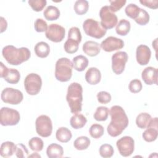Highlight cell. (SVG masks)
Returning a JSON list of instances; mask_svg holds the SVG:
<instances>
[{
    "mask_svg": "<svg viewBox=\"0 0 158 158\" xmlns=\"http://www.w3.org/2000/svg\"><path fill=\"white\" fill-rule=\"evenodd\" d=\"M109 114L111 121L107 128V133L112 137L118 136L128 127L129 123L128 117L123 109L117 105L111 107Z\"/></svg>",
    "mask_w": 158,
    "mask_h": 158,
    "instance_id": "1",
    "label": "cell"
},
{
    "mask_svg": "<svg viewBox=\"0 0 158 158\" xmlns=\"http://www.w3.org/2000/svg\"><path fill=\"white\" fill-rule=\"evenodd\" d=\"M2 54L7 63L13 65H20L27 61L31 56V52L27 48H17L12 45L4 46L2 50Z\"/></svg>",
    "mask_w": 158,
    "mask_h": 158,
    "instance_id": "2",
    "label": "cell"
},
{
    "mask_svg": "<svg viewBox=\"0 0 158 158\" xmlns=\"http://www.w3.org/2000/svg\"><path fill=\"white\" fill-rule=\"evenodd\" d=\"M66 100L72 114L79 113L81 111L83 88L80 83L73 82L69 85L67 89Z\"/></svg>",
    "mask_w": 158,
    "mask_h": 158,
    "instance_id": "3",
    "label": "cell"
},
{
    "mask_svg": "<svg viewBox=\"0 0 158 158\" xmlns=\"http://www.w3.org/2000/svg\"><path fill=\"white\" fill-rule=\"evenodd\" d=\"M72 62L67 57L59 59L55 67V77L60 82L69 81L72 76Z\"/></svg>",
    "mask_w": 158,
    "mask_h": 158,
    "instance_id": "4",
    "label": "cell"
},
{
    "mask_svg": "<svg viewBox=\"0 0 158 158\" xmlns=\"http://www.w3.org/2000/svg\"><path fill=\"white\" fill-rule=\"evenodd\" d=\"M83 28L86 35L91 37L100 39L106 33V30L101 23L93 19H87L83 23Z\"/></svg>",
    "mask_w": 158,
    "mask_h": 158,
    "instance_id": "5",
    "label": "cell"
},
{
    "mask_svg": "<svg viewBox=\"0 0 158 158\" xmlns=\"http://www.w3.org/2000/svg\"><path fill=\"white\" fill-rule=\"evenodd\" d=\"M0 123L2 126L16 125L20 120L19 112L14 109L3 107L0 110Z\"/></svg>",
    "mask_w": 158,
    "mask_h": 158,
    "instance_id": "6",
    "label": "cell"
},
{
    "mask_svg": "<svg viewBox=\"0 0 158 158\" xmlns=\"http://www.w3.org/2000/svg\"><path fill=\"white\" fill-rule=\"evenodd\" d=\"M24 86L26 92L31 96L38 94L42 86L41 77L35 73L27 75L24 80Z\"/></svg>",
    "mask_w": 158,
    "mask_h": 158,
    "instance_id": "7",
    "label": "cell"
},
{
    "mask_svg": "<svg viewBox=\"0 0 158 158\" xmlns=\"http://www.w3.org/2000/svg\"><path fill=\"white\" fill-rule=\"evenodd\" d=\"M35 127L37 134L41 137H49L52 134V121L46 115H41L37 117L35 121Z\"/></svg>",
    "mask_w": 158,
    "mask_h": 158,
    "instance_id": "8",
    "label": "cell"
},
{
    "mask_svg": "<svg viewBox=\"0 0 158 158\" xmlns=\"http://www.w3.org/2000/svg\"><path fill=\"white\" fill-rule=\"evenodd\" d=\"M99 17L101 18L100 23L106 30L112 29L117 24V17L110 10L108 6L101 7L99 11Z\"/></svg>",
    "mask_w": 158,
    "mask_h": 158,
    "instance_id": "9",
    "label": "cell"
},
{
    "mask_svg": "<svg viewBox=\"0 0 158 158\" xmlns=\"http://www.w3.org/2000/svg\"><path fill=\"white\" fill-rule=\"evenodd\" d=\"M1 98L5 103L17 105L22 101L23 95L19 89L12 88H6L2 91Z\"/></svg>",
    "mask_w": 158,
    "mask_h": 158,
    "instance_id": "10",
    "label": "cell"
},
{
    "mask_svg": "<svg viewBox=\"0 0 158 158\" xmlns=\"http://www.w3.org/2000/svg\"><path fill=\"white\" fill-rule=\"evenodd\" d=\"M116 146L119 153L123 157L131 156L135 149V141L129 136H125L117 141Z\"/></svg>",
    "mask_w": 158,
    "mask_h": 158,
    "instance_id": "11",
    "label": "cell"
},
{
    "mask_svg": "<svg viewBox=\"0 0 158 158\" xmlns=\"http://www.w3.org/2000/svg\"><path fill=\"white\" fill-rule=\"evenodd\" d=\"M128 59V54L125 51H118L112 55V69L116 75H120L124 71Z\"/></svg>",
    "mask_w": 158,
    "mask_h": 158,
    "instance_id": "12",
    "label": "cell"
},
{
    "mask_svg": "<svg viewBox=\"0 0 158 158\" xmlns=\"http://www.w3.org/2000/svg\"><path fill=\"white\" fill-rule=\"evenodd\" d=\"M65 28L57 23L50 24L45 33L46 37L54 43H59L62 41L65 37Z\"/></svg>",
    "mask_w": 158,
    "mask_h": 158,
    "instance_id": "13",
    "label": "cell"
},
{
    "mask_svg": "<svg viewBox=\"0 0 158 158\" xmlns=\"http://www.w3.org/2000/svg\"><path fill=\"white\" fill-rule=\"evenodd\" d=\"M100 45L104 51L110 52L122 49L124 46V42L122 39L111 36L104 40Z\"/></svg>",
    "mask_w": 158,
    "mask_h": 158,
    "instance_id": "14",
    "label": "cell"
},
{
    "mask_svg": "<svg viewBox=\"0 0 158 158\" xmlns=\"http://www.w3.org/2000/svg\"><path fill=\"white\" fill-rule=\"evenodd\" d=\"M151 51L150 48L144 44H141L136 48V59L137 62L141 65H147L151 59Z\"/></svg>",
    "mask_w": 158,
    "mask_h": 158,
    "instance_id": "15",
    "label": "cell"
},
{
    "mask_svg": "<svg viewBox=\"0 0 158 158\" xmlns=\"http://www.w3.org/2000/svg\"><path fill=\"white\" fill-rule=\"evenodd\" d=\"M157 76L158 70L153 67H146L141 73L142 79L148 85H157Z\"/></svg>",
    "mask_w": 158,
    "mask_h": 158,
    "instance_id": "16",
    "label": "cell"
},
{
    "mask_svg": "<svg viewBox=\"0 0 158 158\" xmlns=\"http://www.w3.org/2000/svg\"><path fill=\"white\" fill-rule=\"evenodd\" d=\"M101 45L93 41H86L82 47L83 51L90 57L96 56L101 51Z\"/></svg>",
    "mask_w": 158,
    "mask_h": 158,
    "instance_id": "17",
    "label": "cell"
},
{
    "mask_svg": "<svg viewBox=\"0 0 158 158\" xmlns=\"http://www.w3.org/2000/svg\"><path fill=\"white\" fill-rule=\"evenodd\" d=\"M101 79L100 70L96 67H90L85 73V80L88 83L95 85L99 83Z\"/></svg>",
    "mask_w": 158,
    "mask_h": 158,
    "instance_id": "18",
    "label": "cell"
},
{
    "mask_svg": "<svg viewBox=\"0 0 158 158\" xmlns=\"http://www.w3.org/2000/svg\"><path fill=\"white\" fill-rule=\"evenodd\" d=\"M16 144L11 141H6L1 144L0 148V154L3 157L12 156L16 151Z\"/></svg>",
    "mask_w": 158,
    "mask_h": 158,
    "instance_id": "19",
    "label": "cell"
},
{
    "mask_svg": "<svg viewBox=\"0 0 158 158\" xmlns=\"http://www.w3.org/2000/svg\"><path fill=\"white\" fill-rule=\"evenodd\" d=\"M46 154L49 158L61 157L64 154V149L60 145L56 143H52L48 146Z\"/></svg>",
    "mask_w": 158,
    "mask_h": 158,
    "instance_id": "20",
    "label": "cell"
},
{
    "mask_svg": "<svg viewBox=\"0 0 158 158\" xmlns=\"http://www.w3.org/2000/svg\"><path fill=\"white\" fill-rule=\"evenodd\" d=\"M34 51L38 57L40 58H45L49 54L50 47L47 43L40 41L36 44Z\"/></svg>",
    "mask_w": 158,
    "mask_h": 158,
    "instance_id": "21",
    "label": "cell"
},
{
    "mask_svg": "<svg viewBox=\"0 0 158 158\" xmlns=\"http://www.w3.org/2000/svg\"><path fill=\"white\" fill-rule=\"evenodd\" d=\"M72 64L74 69L78 72H82L88 67V59L82 55L77 56L73 58Z\"/></svg>",
    "mask_w": 158,
    "mask_h": 158,
    "instance_id": "22",
    "label": "cell"
},
{
    "mask_svg": "<svg viewBox=\"0 0 158 158\" xmlns=\"http://www.w3.org/2000/svg\"><path fill=\"white\" fill-rule=\"evenodd\" d=\"M86 118L81 114H75L70 120V123L71 127L74 129H80L83 128L86 123Z\"/></svg>",
    "mask_w": 158,
    "mask_h": 158,
    "instance_id": "23",
    "label": "cell"
},
{
    "mask_svg": "<svg viewBox=\"0 0 158 158\" xmlns=\"http://www.w3.org/2000/svg\"><path fill=\"white\" fill-rule=\"evenodd\" d=\"M72 137L71 131L66 127H60L56 131V138L59 142L67 143L71 139Z\"/></svg>",
    "mask_w": 158,
    "mask_h": 158,
    "instance_id": "24",
    "label": "cell"
},
{
    "mask_svg": "<svg viewBox=\"0 0 158 158\" xmlns=\"http://www.w3.org/2000/svg\"><path fill=\"white\" fill-rule=\"evenodd\" d=\"M44 18L49 21L56 20L60 17V11L59 9L54 6H49L43 12Z\"/></svg>",
    "mask_w": 158,
    "mask_h": 158,
    "instance_id": "25",
    "label": "cell"
},
{
    "mask_svg": "<svg viewBox=\"0 0 158 158\" xmlns=\"http://www.w3.org/2000/svg\"><path fill=\"white\" fill-rule=\"evenodd\" d=\"M130 22L126 19H121L116 25V33L120 36L127 35L130 31Z\"/></svg>",
    "mask_w": 158,
    "mask_h": 158,
    "instance_id": "26",
    "label": "cell"
},
{
    "mask_svg": "<svg viewBox=\"0 0 158 158\" xmlns=\"http://www.w3.org/2000/svg\"><path fill=\"white\" fill-rule=\"evenodd\" d=\"M158 136L157 128L148 126L145 131L143 133L142 136L146 142H152L155 141Z\"/></svg>",
    "mask_w": 158,
    "mask_h": 158,
    "instance_id": "27",
    "label": "cell"
},
{
    "mask_svg": "<svg viewBox=\"0 0 158 158\" xmlns=\"http://www.w3.org/2000/svg\"><path fill=\"white\" fill-rule=\"evenodd\" d=\"M3 78L10 84H17L20 80V74L17 69H9Z\"/></svg>",
    "mask_w": 158,
    "mask_h": 158,
    "instance_id": "28",
    "label": "cell"
},
{
    "mask_svg": "<svg viewBox=\"0 0 158 158\" xmlns=\"http://www.w3.org/2000/svg\"><path fill=\"white\" fill-rule=\"evenodd\" d=\"M151 119V116L150 114L146 112H142L137 115L136 118V124L138 128L144 129L146 128Z\"/></svg>",
    "mask_w": 158,
    "mask_h": 158,
    "instance_id": "29",
    "label": "cell"
},
{
    "mask_svg": "<svg viewBox=\"0 0 158 158\" xmlns=\"http://www.w3.org/2000/svg\"><path fill=\"white\" fill-rule=\"evenodd\" d=\"M91 141L89 138L85 136H81L78 137L73 143L74 148L79 151L86 149L90 145Z\"/></svg>",
    "mask_w": 158,
    "mask_h": 158,
    "instance_id": "30",
    "label": "cell"
},
{
    "mask_svg": "<svg viewBox=\"0 0 158 158\" xmlns=\"http://www.w3.org/2000/svg\"><path fill=\"white\" fill-rule=\"evenodd\" d=\"M109 114V110L107 107L99 106L97 107L93 117L96 121L102 122L106 121L107 119Z\"/></svg>",
    "mask_w": 158,
    "mask_h": 158,
    "instance_id": "31",
    "label": "cell"
},
{
    "mask_svg": "<svg viewBox=\"0 0 158 158\" xmlns=\"http://www.w3.org/2000/svg\"><path fill=\"white\" fill-rule=\"evenodd\" d=\"M73 8L77 14L79 15H84L88 12L89 8L88 2L86 0H78L75 1Z\"/></svg>",
    "mask_w": 158,
    "mask_h": 158,
    "instance_id": "32",
    "label": "cell"
},
{
    "mask_svg": "<svg viewBox=\"0 0 158 158\" xmlns=\"http://www.w3.org/2000/svg\"><path fill=\"white\" fill-rule=\"evenodd\" d=\"M79 44L80 43L75 40L67 38V40L65 41L64 45V50L69 54L75 53L78 49Z\"/></svg>",
    "mask_w": 158,
    "mask_h": 158,
    "instance_id": "33",
    "label": "cell"
},
{
    "mask_svg": "<svg viewBox=\"0 0 158 158\" xmlns=\"http://www.w3.org/2000/svg\"><path fill=\"white\" fill-rule=\"evenodd\" d=\"M89 133L92 138L94 139H98L103 135L104 133V129L101 125L98 123H94L90 127Z\"/></svg>",
    "mask_w": 158,
    "mask_h": 158,
    "instance_id": "34",
    "label": "cell"
},
{
    "mask_svg": "<svg viewBox=\"0 0 158 158\" xmlns=\"http://www.w3.org/2000/svg\"><path fill=\"white\" fill-rule=\"evenodd\" d=\"M28 146L32 151L40 152L43 149L44 143L43 141L39 137H33L29 140Z\"/></svg>",
    "mask_w": 158,
    "mask_h": 158,
    "instance_id": "35",
    "label": "cell"
},
{
    "mask_svg": "<svg viewBox=\"0 0 158 158\" xmlns=\"http://www.w3.org/2000/svg\"><path fill=\"white\" fill-rule=\"evenodd\" d=\"M140 10V7H139L137 5L133 3L129 4L127 6V7L125 9V12L126 15L129 17L130 18L135 20Z\"/></svg>",
    "mask_w": 158,
    "mask_h": 158,
    "instance_id": "36",
    "label": "cell"
},
{
    "mask_svg": "<svg viewBox=\"0 0 158 158\" xmlns=\"http://www.w3.org/2000/svg\"><path fill=\"white\" fill-rule=\"evenodd\" d=\"M99 152L101 157L104 158H109L113 156L114 153V150L113 147L110 144H104L100 146Z\"/></svg>",
    "mask_w": 158,
    "mask_h": 158,
    "instance_id": "37",
    "label": "cell"
},
{
    "mask_svg": "<svg viewBox=\"0 0 158 158\" xmlns=\"http://www.w3.org/2000/svg\"><path fill=\"white\" fill-rule=\"evenodd\" d=\"M149 14L148 12L143 9L140 8L139 13L137 18L135 20L136 23L140 25H145L149 22Z\"/></svg>",
    "mask_w": 158,
    "mask_h": 158,
    "instance_id": "38",
    "label": "cell"
},
{
    "mask_svg": "<svg viewBox=\"0 0 158 158\" xmlns=\"http://www.w3.org/2000/svg\"><path fill=\"white\" fill-rule=\"evenodd\" d=\"M28 2L33 10L40 12L46 6L47 1L46 0H29Z\"/></svg>",
    "mask_w": 158,
    "mask_h": 158,
    "instance_id": "39",
    "label": "cell"
},
{
    "mask_svg": "<svg viewBox=\"0 0 158 158\" xmlns=\"http://www.w3.org/2000/svg\"><path fill=\"white\" fill-rule=\"evenodd\" d=\"M68 38L75 40L80 43L82 37L80 29L76 27H71L69 30Z\"/></svg>",
    "mask_w": 158,
    "mask_h": 158,
    "instance_id": "40",
    "label": "cell"
},
{
    "mask_svg": "<svg viewBox=\"0 0 158 158\" xmlns=\"http://www.w3.org/2000/svg\"><path fill=\"white\" fill-rule=\"evenodd\" d=\"M143 86L141 81L138 79L132 80L128 85V89L132 93H138L142 89Z\"/></svg>",
    "mask_w": 158,
    "mask_h": 158,
    "instance_id": "41",
    "label": "cell"
},
{
    "mask_svg": "<svg viewBox=\"0 0 158 158\" xmlns=\"http://www.w3.org/2000/svg\"><path fill=\"white\" fill-rule=\"evenodd\" d=\"M109 9L112 12H116L119 10L127 2L126 0H114L109 1Z\"/></svg>",
    "mask_w": 158,
    "mask_h": 158,
    "instance_id": "42",
    "label": "cell"
},
{
    "mask_svg": "<svg viewBox=\"0 0 158 158\" xmlns=\"http://www.w3.org/2000/svg\"><path fill=\"white\" fill-rule=\"evenodd\" d=\"M34 27L37 32L46 31L48 28L46 22L42 19H37L34 23Z\"/></svg>",
    "mask_w": 158,
    "mask_h": 158,
    "instance_id": "43",
    "label": "cell"
},
{
    "mask_svg": "<svg viewBox=\"0 0 158 158\" xmlns=\"http://www.w3.org/2000/svg\"><path fill=\"white\" fill-rule=\"evenodd\" d=\"M16 151H15V155L17 157L19 158H24L25 157H28V151L26 146L22 144L19 143L16 144Z\"/></svg>",
    "mask_w": 158,
    "mask_h": 158,
    "instance_id": "44",
    "label": "cell"
},
{
    "mask_svg": "<svg viewBox=\"0 0 158 158\" xmlns=\"http://www.w3.org/2000/svg\"><path fill=\"white\" fill-rule=\"evenodd\" d=\"M97 99L101 104H107L111 101V95L107 91H102L97 94Z\"/></svg>",
    "mask_w": 158,
    "mask_h": 158,
    "instance_id": "45",
    "label": "cell"
},
{
    "mask_svg": "<svg viewBox=\"0 0 158 158\" xmlns=\"http://www.w3.org/2000/svg\"><path fill=\"white\" fill-rule=\"evenodd\" d=\"M139 2L144 6L152 9H156L158 8L157 0H140Z\"/></svg>",
    "mask_w": 158,
    "mask_h": 158,
    "instance_id": "46",
    "label": "cell"
},
{
    "mask_svg": "<svg viewBox=\"0 0 158 158\" xmlns=\"http://www.w3.org/2000/svg\"><path fill=\"white\" fill-rule=\"evenodd\" d=\"M8 68L4 65V64L1 62H0V77L1 78H4L5 75L6 74L7 70H8Z\"/></svg>",
    "mask_w": 158,
    "mask_h": 158,
    "instance_id": "47",
    "label": "cell"
},
{
    "mask_svg": "<svg viewBox=\"0 0 158 158\" xmlns=\"http://www.w3.org/2000/svg\"><path fill=\"white\" fill-rule=\"evenodd\" d=\"M7 27V23L6 20L4 17H1V33H2L4 31H6Z\"/></svg>",
    "mask_w": 158,
    "mask_h": 158,
    "instance_id": "48",
    "label": "cell"
},
{
    "mask_svg": "<svg viewBox=\"0 0 158 158\" xmlns=\"http://www.w3.org/2000/svg\"><path fill=\"white\" fill-rule=\"evenodd\" d=\"M27 157H41V156L38 153H33L32 154L28 156Z\"/></svg>",
    "mask_w": 158,
    "mask_h": 158,
    "instance_id": "49",
    "label": "cell"
}]
</instances>
